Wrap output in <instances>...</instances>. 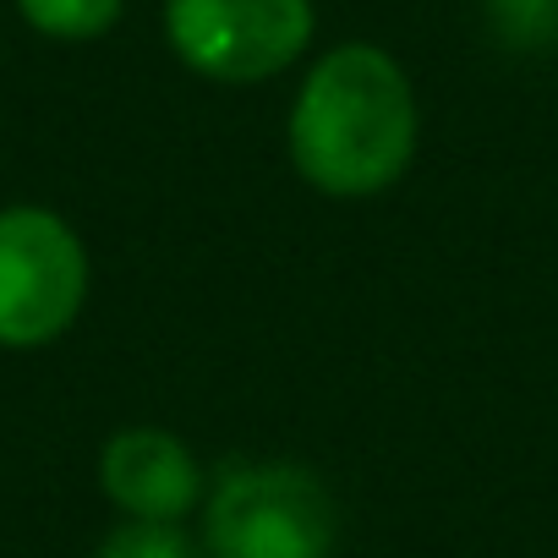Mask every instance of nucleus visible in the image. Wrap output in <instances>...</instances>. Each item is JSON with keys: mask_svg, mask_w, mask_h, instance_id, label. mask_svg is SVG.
I'll use <instances>...</instances> for the list:
<instances>
[{"mask_svg": "<svg viewBox=\"0 0 558 558\" xmlns=\"http://www.w3.org/2000/svg\"><path fill=\"white\" fill-rule=\"evenodd\" d=\"M340 504L296 460H235L203 509L208 558H335Z\"/></svg>", "mask_w": 558, "mask_h": 558, "instance_id": "f03ea898", "label": "nucleus"}, {"mask_svg": "<svg viewBox=\"0 0 558 558\" xmlns=\"http://www.w3.org/2000/svg\"><path fill=\"white\" fill-rule=\"evenodd\" d=\"M422 137V110L405 66L378 45L329 50L296 88L286 148L296 175L324 197H378L389 192Z\"/></svg>", "mask_w": 558, "mask_h": 558, "instance_id": "f257e3e1", "label": "nucleus"}, {"mask_svg": "<svg viewBox=\"0 0 558 558\" xmlns=\"http://www.w3.org/2000/svg\"><path fill=\"white\" fill-rule=\"evenodd\" d=\"M88 302V246L39 203L0 208V345H56Z\"/></svg>", "mask_w": 558, "mask_h": 558, "instance_id": "7ed1b4c3", "label": "nucleus"}, {"mask_svg": "<svg viewBox=\"0 0 558 558\" xmlns=\"http://www.w3.org/2000/svg\"><path fill=\"white\" fill-rule=\"evenodd\" d=\"M99 487L126 520L181 525L203 504V465L165 427H121L99 449Z\"/></svg>", "mask_w": 558, "mask_h": 558, "instance_id": "39448f33", "label": "nucleus"}, {"mask_svg": "<svg viewBox=\"0 0 558 558\" xmlns=\"http://www.w3.org/2000/svg\"><path fill=\"white\" fill-rule=\"evenodd\" d=\"M121 7L126 0H17L23 23L45 39H61V45H83V39L110 34L121 23Z\"/></svg>", "mask_w": 558, "mask_h": 558, "instance_id": "423d86ee", "label": "nucleus"}, {"mask_svg": "<svg viewBox=\"0 0 558 558\" xmlns=\"http://www.w3.org/2000/svg\"><path fill=\"white\" fill-rule=\"evenodd\" d=\"M99 558H208L181 525L165 520H126L99 542Z\"/></svg>", "mask_w": 558, "mask_h": 558, "instance_id": "0eeeda50", "label": "nucleus"}, {"mask_svg": "<svg viewBox=\"0 0 558 558\" xmlns=\"http://www.w3.org/2000/svg\"><path fill=\"white\" fill-rule=\"evenodd\" d=\"M487 17L504 45L536 50L558 34V0H487Z\"/></svg>", "mask_w": 558, "mask_h": 558, "instance_id": "6e6552de", "label": "nucleus"}, {"mask_svg": "<svg viewBox=\"0 0 558 558\" xmlns=\"http://www.w3.org/2000/svg\"><path fill=\"white\" fill-rule=\"evenodd\" d=\"M313 0H165L175 61L208 83H268L313 45Z\"/></svg>", "mask_w": 558, "mask_h": 558, "instance_id": "20e7f679", "label": "nucleus"}]
</instances>
